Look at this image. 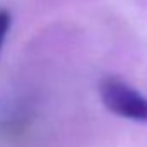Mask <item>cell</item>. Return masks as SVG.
<instances>
[{
	"label": "cell",
	"mask_w": 147,
	"mask_h": 147,
	"mask_svg": "<svg viewBox=\"0 0 147 147\" xmlns=\"http://www.w3.org/2000/svg\"><path fill=\"white\" fill-rule=\"evenodd\" d=\"M99 92L104 106L111 113L133 121H147V99L125 82L106 78Z\"/></svg>",
	"instance_id": "cell-1"
},
{
	"label": "cell",
	"mask_w": 147,
	"mask_h": 147,
	"mask_svg": "<svg viewBox=\"0 0 147 147\" xmlns=\"http://www.w3.org/2000/svg\"><path fill=\"white\" fill-rule=\"evenodd\" d=\"M11 21H12V18H11L9 11H5V9H0V49H2V45H4V40H5V36H7V33H9Z\"/></svg>",
	"instance_id": "cell-2"
}]
</instances>
